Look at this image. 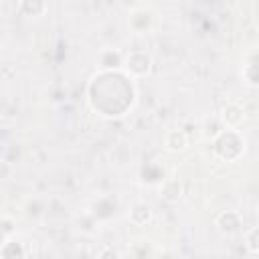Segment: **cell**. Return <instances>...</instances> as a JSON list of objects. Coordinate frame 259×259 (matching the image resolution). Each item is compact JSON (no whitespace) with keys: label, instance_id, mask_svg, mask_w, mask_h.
Returning <instances> with one entry per match:
<instances>
[{"label":"cell","instance_id":"17","mask_svg":"<svg viewBox=\"0 0 259 259\" xmlns=\"http://www.w3.org/2000/svg\"><path fill=\"white\" fill-rule=\"evenodd\" d=\"M12 227H14L12 221H10L8 217H4V219H2V241H4V239H12V231H14Z\"/></svg>","mask_w":259,"mask_h":259},{"label":"cell","instance_id":"5","mask_svg":"<svg viewBox=\"0 0 259 259\" xmlns=\"http://www.w3.org/2000/svg\"><path fill=\"white\" fill-rule=\"evenodd\" d=\"M152 24H154V12H152L150 8H146V6L136 8V10L130 14V18H127V26H130L134 32H138V34L148 32V30L152 28Z\"/></svg>","mask_w":259,"mask_h":259},{"label":"cell","instance_id":"14","mask_svg":"<svg viewBox=\"0 0 259 259\" xmlns=\"http://www.w3.org/2000/svg\"><path fill=\"white\" fill-rule=\"evenodd\" d=\"M245 247L251 253H259V225L257 227H251L245 233Z\"/></svg>","mask_w":259,"mask_h":259},{"label":"cell","instance_id":"13","mask_svg":"<svg viewBox=\"0 0 259 259\" xmlns=\"http://www.w3.org/2000/svg\"><path fill=\"white\" fill-rule=\"evenodd\" d=\"M130 257L132 259H152L154 249H152L150 241H134L130 247Z\"/></svg>","mask_w":259,"mask_h":259},{"label":"cell","instance_id":"12","mask_svg":"<svg viewBox=\"0 0 259 259\" xmlns=\"http://www.w3.org/2000/svg\"><path fill=\"white\" fill-rule=\"evenodd\" d=\"M160 194L166 200H178V196L182 194V186L176 178H166L160 182Z\"/></svg>","mask_w":259,"mask_h":259},{"label":"cell","instance_id":"7","mask_svg":"<svg viewBox=\"0 0 259 259\" xmlns=\"http://www.w3.org/2000/svg\"><path fill=\"white\" fill-rule=\"evenodd\" d=\"M219 117H221L225 130H239V125L245 121V109L239 103H227Z\"/></svg>","mask_w":259,"mask_h":259},{"label":"cell","instance_id":"1","mask_svg":"<svg viewBox=\"0 0 259 259\" xmlns=\"http://www.w3.org/2000/svg\"><path fill=\"white\" fill-rule=\"evenodd\" d=\"M87 101L103 117L123 115L136 101L134 79L121 71H99L91 77L87 89Z\"/></svg>","mask_w":259,"mask_h":259},{"label":"cell","instance_id":"11","mask_svg":"<svg viewBox=\"0 0 259 259\" xmlns=\"http://www.w3.org/2000/svg\"><path fill=\"white\" fill-rule=\"evenodd\" d=\"M127 217H130V223H134L138 227H144V225H148L152 221L154 212H152V208L146 202H136V204H132Z\"/></svg>","mask_w":259,"mask_h":259},{"label":"cell","instance_id":"15","mask_svg":"<svg viewBox=\"0 0 259 259\" xmlns=\"http://www.w3.org/2000/svg\"><path fill=\"white\" fill-rule=\"evenodd\" d=\"M243 79L249 85H259V63H247L243 67Z\"/></svg>","mask_w":259,"mask_h":259},{"label":"cell","instance_id":"18","mask_svg":"<svg viewBox=\"0 0 259 259\" xmlns=\"http://www.w3.org/2000/svg\"><path fill=\"white\" fill-rule=\"evenodd\" d=\"M257 214H259V210H257Z\"/></svg>","mask_w":259,"mask_h":259},{"label":"cell","instance_id":"6","mask_svg":"<svg viewBox=\"0 0 259 259\" xmlns=\"http://www.w3.org/2000/svg\"><path fill=\"white\" fill-rule=\"evenodd\" d=\"M123 63H125V57L117 49H111V47L103 49L97 55V65L101 71H121Z\"/></svg>","mask_w":259,"mask_h":259},{"label":"cell","instance_id":"16","mask_svg":"<svg viewBox=\"0 0 259 259\" xmlns=\"http://www.w3.org/2000/svg\"><path fill=\"white\" fill-rule=\"evenodd\" d=\"M97 259H121V255H119V251H117L115 247L105 245V247H101V249H99Z\"/></svg>","mask_w":259,"mask_h":259},{"label":"cell","instance_id":"3","mask_svg":"<svg viewBox=\"0 0 259 259\" xmlns=\"http://www.w3.org/2000/svg\"><path fill=\"white\" fill-rule=\"evenodd\" d=\"M123 71H125L132 79L146 77V75H150V71H152V57H150L146 51H134V53H130V55L125 57Z\"/></svg>","mask_w":259,"mask_h":259},{"label":"cell","instance_id":"4","mask_svg":"<svg viewBox=\"0 0 259 259\" xmlns=\"http://www.w3.org/2000/svg\"><path fill=\"white\" fill-rule=\"evenodd\" d=\"M214 227H217L223 235L233 237V235H237V233L243 229V219H241V214H239L237 210H223V212L217 214Z\"/></svg>","mask_w":259,"mask_h":259},{"label":"cell","instance_id":"2","mask_svg":"<svg viewBox=\"0 0 259 259\" xmlns=\"http://www.w3.org/2000/svg\"><path fill=\"white\" fill-rule=\"evenodd\" d=\"M212 152L223 162H235L245 152V138L239 134V130H223L212 140Z\"/></svg>","mask_w":259,"mask_h":259},{"label":"cell","instance_id":"10","mask_svg":"<svg viewBox=\"0 0 259 259\" xmlns=\"http://www.w3.org/2000/svg\"><path fill=\"white\" fill-rule=\"evenodd\" d=\"M18 12L22 14V16H30V18H40V16H45L47 14V10H49V4L47 2H42V0H22V2H18Z\"/></svg>","mask_w":259,"mask_h":259},{"label":"cell","instance_id":"9","mask_svg":"<svg viewBox=\"0 0 259 259\" xmlns=\"http://www.w3.org/2000/svg\"><path fill=\"white\" fill-rule=\"evenodd\" d=\"M0 259H26V247L16 237L4 239L0 247Z\"/></svg>","mask_w":259,"mask_h":259},{"label":"cell","instance_id":"8","mask_svg":"<svg viewBox=\"0 0 259 259\" xmlns=\"http://www.w3.org/2000/svg\"><path fill=\"white\" fill-rule=\"evenodd\" d=\"M164 148L168 152H184L188 148V134L184 130H168L164 136Z\"/></svg>","mask_w":259,"mask_h":259}]
</instances>
